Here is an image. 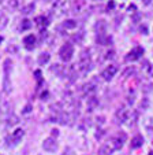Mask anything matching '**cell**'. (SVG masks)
I'll use <instances>...</instances> for the list:
<instances>
[{"mask_svg":"<svg viewBox=\"0 0 153 155\" xmlns=\"http://www.w3.org/2000/svg\"><path fill=\"white\" fill-rule=\"evenodd\" d=\"M59 55H60V59L64 62H69L71 61L72 55H74V47H72L71 44H64L63 47L60 48V51H59Z\"/></svg>","mask_w":153,"mask_h":155,"instance_id":"cell-1","label":"cell"},{"mask_svg":"<svg viewBox=\"0 0 153 155\" xmlns=\"http://www.w3.org/2000/svg\"><path fill=\"white\" fill-rule=\"evenodd\" d=\"M116 71H118V68H116V66H113V64H111V66H108V68L103 71L101 77H103L105 81H110V80L113 78V76L116 74Z\"/></svg>","mask_w":153,"mask_h":155,"instance_id":"cell-3","label":"cell"},{"mask_svg":"<svg viewBox=\"0 0 153 155\" xmlns=\"http://www.w3.org/2000/svg\"><path fill=\"white\" fill-rule=\"evenodd\" d=\"M64 28H67V29H74V28H77V22H75L74 19H67L66 22H64Z\"/></svg>","mask_w":153,"mask_h":155,"instance_id":"cell-14","label":"cell"},{"mask_svg":"<svg viewBox=\"0 0 153 155\" xmlns=\"http://www.w3.org/2000/svg\"><path fill=\"white\" fill-rule=\"evenodd\" d=\"M142 143H144V139H142L141 136H135V137L131 140V148H139V147L142 146Z\"/></svg>","mask_w":153,"mask_h":155,"instance_id":"cell-11","label":"cell"},{"mask_svg":"<svg viewBox=\"0 0 153 155\" xmlns=\"http://www.w3.org/2000/svg\"><path fill=\"white\" fill-rule=\"evenodd\" d=\"M33 10H34V4L32 3V4H27L26 7H23V8H22V12H23V14H30Z\"/></svg>","mask_w":153,"mask_h":155,"instance_id":"cell-17","label":"cell"},{"mask_svg":"<svg viewBox=\"0 0 153 155\" xmlns=\"http://www.w3.org/2000/svg\"><path fill=\"white\" fill-rule=\"evenodd\" d=\"M141 55H144V48L141 47H135L134 50H131L129 52V55L126 56L127 61H137V59L141 58Z\"/></svg>","mask_w":153,"mask_h":155,"instance_id":"cell-4","label":"cell"},{"mask_svg":"<svg viewBox=\"0 0 153 155\" xmlns=\"http://www.w3.org/2000/svg\"><path fill=\"white\" fill-rule=\"evenodd\" d=\"M113 54H115V52H113V51H111V52H108V54H107V58H113Z\"/></svg>","mask_w":153,"mask_h":155,"instance_id":"cell-19","label":"cell"},{"mask_svg":"<svg viewBox=\"0 0 153 155\" xmlns=\"http://www.w3.org/2000/svg\"><path fill=\"white\" fill-rule=\"evenodd\" d=\"M36 25H37L38 28H46L48 26V19H46L45 17H43V15H40V17L36 18Z\"/></svg>","mask_w":153,"mask_h":155,"instance_id":"cell-10","label":"cell"},{"mask_svg":"<svg viewBox=\"0 0 153 155\" xmlns=\"http://www.w3.org/2000/svg\"><path fill=\"white\" fill-rule=\"evenodd\" d=\"M98 102L96 97H89L88 99V108H89V111H92V110H94L96 107H97Z\"/></svg>","mask_w":153,"mask_h":155,"instance_id":"cell-12","label":"cell"},{"mask_svg":"<svg viewBox=\"0 0 153 155\" xmlns=\"http://www.w3.org/2000/svg\"><path fill=\"white\" fill-rule=\"evenodd\" d=\"M51 71H52V73H56L58 76H62L64 71V68L62 64H53L52 68H51Z\"/></svg>","mask_w":153,"mask_h":155,"instance_id":"cell-13","label":"cell"},{"mask_svg":"<svg viewBox=\"0 0 153 155\" xmlns=\"http://www.w3.org/2000/svg\"><path fill=\"white\" fill-rule=\"evenodd\" d=\"M23 135H25V132L22 130V129H17L15 132H12L11 137H10V140L12 141V144H18L21 140H22Z\"/></svg>","mask_w":153,"mask_h":155,"instance_id":"cell-6","label":"cell"},{"mask_svg":"<svg viewBox=\"0 0 153 155\" xmlns=\"http://www.w3.org/2000/svg\"><path fill=\"white\" fill-rule=\"evenodd\" d=\"M30 26H32V22H30L29 19H23L22 24H21V29L22 30H27L30 29Z\"/></svg>","mask_w":153,"mask_h":155,"instance_id":"cell-16","label":"cell"},{"mask_svg":"<svg viewBox=\"0 0 153 155\" xmlns=\"http://www.w3.org/2000/svg\"><path fill=\"white\" fill-rule=\"evenodd\" d=\"M8 6H10V7H12V8H15V7L18 6V0H10Z\"/></svg>","mask_w":153,"mask_h":155,"instance_id":"cell-18","label":"cell"},{"mask_svg":"<svg viewBox=\"0 0 153 155\" xmlns=\"http://www.w3.org/2000/svg\"><path fill=\"white\" fill-rule=\"evenodd\" d=\"M48 61H49V55L46 52L45 54H41V55L38 56V63H40V64H45Z\"/></svg>","mask_w":153,"mask_h":155,"instance_id":"cell-15","label":"cell"},{"mask_svg":"<svg viewBox=\"0 0 153 155\" xmlns=\"http://www.w3.org/2000/svg\"><path fill=\"white\" fill-rule=\"evenodd\" d=\"M71 10L74 14H79V12H82L85 10V2H82V0H77V2H74L71 6Z\"/></svg>","mask_w":153,"mask_h":155,"instance_id":"cell-7","label":"cell"},{"mask_svg":"<svg viewBox=\"0 0 153 155\" xmlns=\"http://www.w3.org/2000/svg\"><path fill=\"white\" fill-rule=\"evenodd\" d=\"M142 2H144V3H145V4H149V3H150V2H152V0H142Z\"/></svg>","mask_w":153,"mask_h":155,"instance_id":"cell-20","label":"cell"},{"mask_svg":"<svg viewBox=\"0 0 153 155\" xmlns=\"http://www.w3.org/2000/svg\"><path fill=\"white\" fill-rule=\"evenodd\" d=\"M43 148L48 152H55L58 150V144H56V140L53 137H48L44 140L43 143Z\"/></svg>","mask_w":153,"mask_h":155,"instance_id":"cell-2","label":"cell"},{"mask_svg":"<svg viewBox=\"0 0 153 155\" xmlns=\"http://www.w3.org/2000/svg\"><path fill=\"white\" fill-rule=\"evenodd\" d=\"M112 152H113V150L111 148L107 143L103 144V146L100 147V150H98V155H112Z\"/></svg>","mask_w":153,"mask_h":155,"instance_id":"cell-9","label":"cell"},{"mask_svg":"<svg viewBox=\"0 0 153 155\" xmlns=\"http://www.w3.org/2000/svg\"><path fill=\"white\" fill-rule=\"evenodd\" d=\"M34 43H36V37L33 35H29L23 38V44H25V48L26 50H33L34 48Z\"/></svg>","mask_w":153,"mask_h":155,"instance_id":"cell-8","label":"cell"},{"mask_svg":"<svg viewBox=\"0 0 153 155\" xmlns=\"http://www.w3.org/2000/svg\"><path fill=\"white\" fill-rule=\"evenodd\" d=\"M129 115H130V111L124 107L119 108L118 111H116V118H118L120 122H126V121L129 120Z\"/></svg>","mask_w":153,"mask_h":155,"instance_id":"cell-5","label":"cell"}]
</instances>
